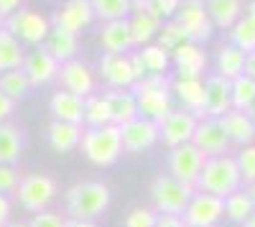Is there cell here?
Instances as JSON below:
<instances>
[{"label": "cell", "mask_w": 255, "mask_h": 227, "mask_svg": "<svg viewBox=\"0 0 255 227\" xmlns=\"http://www.w3.org/2000/svg\"><path fill=\"white\" fill-rule=\"evenodd\" d=\"M197 122H199L197 115H191L184 108H174L171 113H168L158 122L161 143H163V146H168V151L176 148V146H184V143H191L194 130H197Z\"/></svg>", "instance_id": "11"}, {"label": "cell", "mask_w": 255, "mask_h": 227, "mask_svg": "<svg viewBox=\"0 0 255 227\" xmlns=\"http://www.w3.org/2000/svg\"><path fill=\"white\" fill-rule=\"evenodd\" d=\"M220 125L230 140V146H253V140H255V125H253V120L248 113L243 110H227L222 117H220Z\"/></svg>", "instance_id": "20"}, {"label": "cell", "mask_w": 255, "mask_h": 227, "mask_svg": "<svg viewBox=\"0 0 255 227\" xmlns=\"http://www.w3.org/2000/svg\"><path fill=\"white\" fill-rule=\"evenodd\" d=\"M67 227H97L90 220H67Z\"/></svg>", "instance_id": "52"}, {"label": "cell", "mask_w": 255, "mask_h": 227, "mask_svg": "<svg viewBox=\"0 0 255 227\" xmlns=\"http://www.w3.org/2000/svg\"><path fill=\"white\" fill-rule=\"evenodd\" d=\"M204 8L212 26H220V28H232L243 18L240 0H204Z\"/></svg>", "instance_id": "27"}, {"label": "cell", "mask_w": 255, "mask_h": 227, "mask_svg": "<svg viewBox=\"0 0 255 227\" xmlns=\"http://www.w3.org/2000/svg\"><path fill=\"white\" fill-rule=\"evenodd\" d=\"M100 44H102V51L105 54H130L135 49L133 44V33H130V23L125 20H110L105 23L102 31H100Z\"/></svg>", "instance_id": "21"}, {"label": "cell", "mask_w": 255, "mask_h": 227, "mask_svg": "<svg viewBox=\"0 0 255 227\" xmlns=\"http://www.w3.org/2000/svg\"><path fill=\"white\" fill-rule=\"evenodd\" d=\"M181 0H151V13L158 20H174Z\"/></svg>", "instance_id": "44"}, {"label": "cell", "mask_w": 255, "mask_h": 227, "mask_svg": "<svg viewBox=\"0 0 255 227\" xmlns=\"http://www.w3.org/2000/svg\"><path fill=\"white\" fill-rule=\"evenodd\" d=\"M245 189H248V194H250V199H253V207H255V181H253V184H248Z\"/></svg>", "instance_id": "53"}, {"label": "cell", "mask_w": 255, "mask_h": 227, "mask_svg": "<svg viewBox=\"0 0 255 227\" xmlns=\"http://www.w3.org/2000/svg\"><path fill=\"white\" fill-rule=\"evenodd\" d=\"M79 148L90 163L95 166H113L123 156V138L118 125H102V128H84Z\"/></svg>", "instance_id": "4"}, {"label": "cell", "mask_w": 255, "mask_h": 227, "mask_svg": "<svg viewBox=\"0 0 255 227\" xmlns=\"http://www.w3.org/2000/svg\"><path fill=\"white\" fill-rule=\"evenodd\" d=\"M13 110H15V102L0 92V122H8V117L13 115Z\"/></svg>", "instance_id": "47"}, {"label": "cell", "mask_w": 255, "mask_h": 227, "mask_svg": "<svg viewBox=\"0 0 255 227\" xmlns=\"http://www.w3.org/2000/svg\"><path fill=\"white\" fill-rule=\"evenodd\" d=\"M120 138H123V151H128V153L151 151L153 146L161 143L158 122L148 120V117H135V120L128 122V125L120 128Z\"/></svg>", "instance_id": "12"}, {"label": "cell", "mask_w": 255, "mask_h": 227, "mask_svg": "<svg viewBox=\"0 0 255 227\" xmlns=\"http://www.w3.org/2000/svg\"><path fill=\"white\" fill-rule=\"evenodd\" d=\"M158 212L153 210V207H135V210H130L125 215V220H123V225L125 227H156L158 225Z\"/></svg>", "instance_id": "41"}, {"label": "cell", "mask_w": 255, "mask_h": 227, "mask_svg": "<svg viewBox=\"0 0 255 227\" xmlns=\"http://www.w3.org/2000/svg\"><path fill=\"white\" fill-rule=\"evenodd\" d=\"M204 153L194 146V143H184V146H176L168 151V158H166V166H168V176H174L176 181L181 184H189V187L197 189V181L202 176V169H204Z\"/></svg>", "instance_id": "7"}, {"label": "cell", "mask_w": 255, "mask_h": 227, "mask_svg": "<svg viewBox=\"0 0 255 227\" xmlns=\"http://www.w3.org/2000/svg\"><path fill=\"white\" fill-rule=\"evenodd\" d=\"M248 115H250V120H253V125H255V102L248 108Z\"/></svg>", "instance_id": "57"}, {"label": "cell", "mask_w": 255, "mask_h": 227, "mask_svg": "<svg viewBox=\"0 0 255 227\" xmlns=\"http://www.w3.org/2000/svg\"><path fill=\"white\" fill-rule=\"evenodd\" d=\"M253 212H255V207H253V199H250V194H248L245 187L238 189V192H232L230 197H225V217L230 222L243 225Z\"/></svg>", "instance_id": "33"}, {"label": "cell", "mask_w": 255, "mask_h": 227, "mask_svg": "<svg viewBox=\"0 0 255 227\" xmlns=\"http://www.w3.org/2000/svg\"><path fill=\"white\" fill-rule=\"evenodd\" d=\"M138 54H140V59H143L148 74H166L168 61H171V54H168L166 49H161L158 44H148V46H143Z\"/></svg>", "instance_id": "38"}, {"label": "cell", "mask_w": 255, "mask_h": 227, "mask_svg": "<svg viewBox=\"0 0 255 227\" xmlns=\"http://www.w3.org/2000/svg\"><path fill=\"white\" fill-rule=\"evenodd\" d=\"M23 59H26L23 44H20V41L8 28L0 26V74L20 69V67H23Z\"/></svg>", "instance_id": "28"}, {"label": "cell", "mask_w": 255, "mask_h": 227, "mask_svg": "<svg viewBox=\"0 0 255 227\" xmlns=\"http://www.w3.org/2000/svg\"><path fill=\"white\" fill-rule=\"evenodd\" d=\"M130 67H133V74H135V82L138 79H143L148 72H145V64H143V59H140V54L138 51H130Z\"/></svg>", "instance_id": "48"}, {"label": "cell", "mask_w": 255, "mask_h": 227, "mask_svg": "<svg viewBox=\"0 0 255 227\" xmlns=\"http://www.w3.org/2000/svg\"><path fill=\"white\" fill-rule=\"evenodd\" d=\"M23 8V0H0V18H10Z\"/></svg>", "instance_id": "46"}, {"label": "cell", "mask_w": 255, "mask_h": 227, "mask_svg": "<svg viewBox=\"0 0 255 227\" xmlns=\"http://www.w3.org/2000/svg\"><path fill=\"white\" fill-rule=\"evenodd\" d=\"M95 10H92V3L90 0H67L51 18V26L54 28H61V31H69V33H79L84 31L92 20H95Z\"/></svg>", "instance_id": "14"}, {"label": "cell", "mask_w": 255, "mask_h": 227, "mask_svg": "<svg viewBox=\"0 0 255 227\" xmlns=\"http://www.w3.org/2000/svg\"><path fill=\"white\" fill-rule=\"evenodd\" d=\"M245 77H250L255 82V51L248 54V59H245Z\"/></svg>", "instance_id": "50"}, {"label": "cell", "mask_w": 255, "mask_h": 227, "mask_svg": "<svg viewBox=\"0 0 255 227\" xmlns=\"http://www.w3.org/2000/svg\"><path fill=\"white\" fill-rule=\"evenodd\" d=\"M243 227H255V212H253V215H250V217L243 222Z\"/></svg>", "instance_id": "55"}, {"label": "cell", "mask_w": 255, "mask_h": 227, "mask_svg": "<svg viewBox=\"0 0 255 227\" xmlns=\"http://www.w3.org/2000/svg\"><path fill=\"white\" fill-rule=\"evenodd\" d=\"M0 92H3L5 97H10L13 102L23 100L31 92V82L23 74V69H13V72H3V74H0Z\"/></svg>", "instance_id": "35"}, {"label": "cell", "mask_w": 255, "mask_h": 227, "mask_svg": "<svg viewBox=\"0 0 255 227\" xmlns=\"http://www.w3.org/2000/svg\"><path fill=\"white\" fill-rule=\"evenodd\" d=\"M82 125H72V122H59L54 120L49 125V146L56 153H72L74 148H79L82 143Z\"/></svg>", "instance_id": "26"}, {"label": "cell", "mask_w": 255, "mask_h": 227, "mask_svg": "<svg viewBox=\"0 0 255 227\" xmlns=\"http://www.w3.org/2000/svg\"><path fill=\"white\" fill-rule=\"evenodd\" d=\"M133 13H151V0H133Z\"/></svg>", "instance_id": "51"}, {"label": "cell", "mask_w": 255, "mask_h": 227, "mask_svg": "<svg viewBox=\"0 0 255 227\" xmlns=\"http://www.w3.org/2000/svg\"><path fill=\"white\" fill-rule=\"evenodd\" d=\"M128 23H130V33H133V44L135 46H148L151 41L158 36L163 20H158L153 13H133L128 18Z\"/></svg>", "instance_id": "31"}, {"label": "cell", "mask_w": 255, "mask_h": 227, "mask_svg": "<svg viewBox=\"0 0 255 227\" xmlns=\"http://www.w3.org/2000/svg\"><path fill=\"white\" fill-rule=\"evenodd\" d=\"M156 227H186V225H184V220H181V217H174V215H161Z\"/></svg>", "instance_id": "49"}, {"label": "cell", "mask_w": 255, "mask_h": 227, "mask_svg": "<svg viewBox=\"0 0 255 227\" xmlns=\"http://www.w3.org/2000/svg\"><path fill=\"white\" fill-rule=\"evenodd\" d=\"M18 184H20V171L15 166H5V163H0V194H15L18 189Z\"/></svg>", "instance_id": "42"}, {"label": "cell", "mask_w": 255, "mask_h": 227, "mask_svg": "<svg viewBox=\"0 0 255 227\" xmlns=\"http://www.w3.org/2000/svg\"><path fill=\"white\" fill-rule=\"evenodd\" d=\"M26 146V135L20 133L18 125L13 122H0V163L5 166H15L23 156Z\"/></svg>", "instance_id": "25"}, {"label": "cell", "mask_w": 255, "mask_h": 227, "mask_svg": "<svg viewBox=\"0 0 255 227\" xmlns=\"http://www.w3.org/2000/svg\"><path fill=\"white\" fill-rule=\"evenodd\" d=\"M56 79L61 82V90H67V92H74L79 97L95 95V77L79 59L64 61V64L59 67V77Z\"/></svg>", "instance_id": "18"}, {"label": "cell", "mask_w": 255, "mask_h": 227, "mask_svg": "<svg viewBox=\"0 0 255 227\" xmlns=\"http://www.w3.org/2000/svg\"><path fill=\"white\" fill-rule=\"evenodd\" d=\"M5 227H28V222H20V220H18V222H13V220H10Z\"/></svg>", "instance_id": "56"}, {"label": "cell", "mask_w": 255, "mask_h": 227, "mask_svg": "<svg viewBox=\"0 0 255 227\" xmlns=\"http://www.w3.org/2000/svg\"><path fill=\"white\" fill-rule=\"evenodd\" d=\"M158 46L161 49H166L168 54H174L179 46H184L186 44V33H184V28L176 23V20H166V23L161 26V31H158Z\"/></svg>", "instance_id": "39"}, {"label": "cell", "mask_w": 255, "mask_h": 227, "mask_svg": "<svg viewBox=\"0 0 255 227\" xmlns=\"http://www.w3.org/2000/svg\"><path fill=\"white\" fill-rule=\"evenodd\" d=\"M10 212H13V199L0 194V227H5L10 222Z\"/></svg>", "instance_id": "45"}, {"label": "cell", "mask_w": 255, "mask_h": 227, "mask_svg": "<svg viewBox=\"0 0 255 227\" xmlns=\"http://www.w3.org/2000/svg\"><path fill=\"white\" fill-rule=\"evenodd\" d=\"M191 143L204 153V158L227 156V148H230V140H227V135L220 125V120H215V117H202L197 122V130H194Z\"/></svg>", "instance_id": "13"}, {"label": "cell", "mask_w": 255, "mask_h": 227, "mask_svg": "<svg viewBox=\"0 0 255 227\" xmlns=\"http://www.w3.org/2000/svg\"><path fill=\"white\" fill-rule=\"evenodd\" d=\"M100 74L108 82L110 90H130L135 85V74L130 67V54H102L100 56Z\"/></svg>", "instance_id": "16"}, {"label": "cell", "mask_w": 255, "mask_h": 227, "mask_svg": "<svg viewBox=\"0 0 255 227\" xmlns=\"http://www.w3.org/2000/svg\"><path fill=\"white\" fill-rule=\"evenodd\" d=\"M20 44H31L33 49L46 44V38L51 33V20L44 18L36 10H28V8H20L18 13H13L8 18V26H5Z\"/></svg>", "instance_id": "8"}, {"label": "cell", "mask_w": 255, "mask_h": 227, "mask_svg": "<svg viewBox=\"0 0 255 227\" xmlns=\"http://www.w3.org/2000/svg\"><path fill=\"white\" fill-rule=\"evenodd\" d=\"M28 227H67V220H64L59 212L44 210V212H36L28 220Z\"/></svg>", "instance_id": "43"}, {"label": "cell", "mask_w": 255, "mask_h": 227, "mask_svg": "<svg viewBox=\"0 0 255 227\" xmlns=\"http://www.w3.org/2000/svg\"><path fill=\"white\" fill-rule=\"evenodd\" d=\"M56 181L49 174H26L20 176V184L15 189V199L26 212L36 215L49 210V204L56 199Z\"/></svg>", "instance_id": "6"}, {"label": "cell", "mask_w": 255, "mask_h": 227, "mask_svg": "<svg viewBox=\"0 0 255 227\" xmlns=\"http://www.w3.org/2000/svg\"><path fill=\"white\" fill-rule=\"evenodd\" d=\"M230 44L238 46L243 54H253L255 51V20L243 15L235 26L230 28Z\"/></svg>", "instance_id": "36"}, {"label": "cell", "mask_w": 255, "mask_h": 227, "mask_svg": "<svg viewBox=\"0 0 255 227\" xmlns=\"http://www.w3.org/2000/svg\"><path fill=\"white\" fill-rule=\"evenodd\" d=\"M230 95H232V110H243L248 113V108L255 102V82L250 77H238L230 82Z\"/></svg>", "instance_id": "37"}, {"label": "cell", "mask_w": 255, "mask_h": 227, "mask_svg": "<svg viewBox=\"0 0 255 227\" xmlns=\"http://www.w3.org/2000/svg\"><path fill=\"white\" fill-rule=\"evenodd\" d=\"M113 202V192L105 181H77L64 194V207L69 220H90L95 222L108 212Z\"/></svg>", "instance_id": "1"}, {"label": "cell", "mask_w": 255, "mask_h": 227, "mask_svg": "<svg viewBox=\"0 0 255 227\" xmlns=\"http://www.w3.org/2000/svg\"><path fill=\"white\" fill-rule=\"evenodd\" d=\"M222 217H225V199L212 197L207 192H194V197L181 215L186 227H217Z\"/></svg>", "instance_id": "10"}, {"label": "cell", "mask_w": 255, "mask_h": 227, "mask_svg": "<svg viewBox=\"0 0 255 227\" xmlns=\"http://www.w3.org/2000/svg\"><path fill=\"white\" fill-rule=\"evenodd\" d=\"M49 110L54 120L59 122H72V125H84V97L67 92V90H56L49 100Z\"/></svg>", "instance_id": "19"}, {"label": "cell", "mask_w": 255, "mask_h": 227, "mask_svg": "<svg viewBox=\"0 0 255 227\" xmlns=\"http://www.w3.org/2000/svg\"><path fill=\"white\" fill-rule=\"evenodd\" d=\"M227 110H232L230 79H225L220 74H209L204 79V117L220 120Z\"/></svg>", "instance_id": "17"}, {"label": "cell", "mask_w": 255, "mask_h": 227, "mask_svg": "<svg viewBox=\"0 0 255 227\" xmlns=\"http://www.w3.org/2000/svg\"><path fill=\"white\" fill-rule=\"evenodd\" d=\"M238 189H243V179L238 171L235 156H217L204 161L202 176L197 181V192H207L212 197L225 199Z\"/></svg>", "instance_id": "3"}, {"label": "cell", "mask_w": 255, "mask_h": 227, "mask_svg": "<svg viewBox=\"0 0 255 227\" xmlns=\"http://www.w3.org/2000/svg\"><path fill=\"white\" fill-rule=\"evenodd\" d=\"M194 187L189 184H181L176 181L174 176L168 174H158L151 184V207L158 212V215H174V217H181L186 204L194 197Z\"/></svg>", "instance_id": "5"}, {"label": "cell", "mask_w": 255, "mask_h": 227, "mask_svg": "<svg viewBox=\"0 0 255 227\" xmlns=\"http://www.w3.org/2000/svg\"><path fill=\"white\" fill-rule=\"evenodd\" d=\"M44 49L59 61V64H64V61H72V59L77 56L79 44H77V36H74V33L51 26V33H49V38H46Z\"/></svg>", "instance_id": "29"}, {"label": "cell", "mask_w": 255, "mask_h": 227, "mask_svg": "<svg viewBox=\"0 0 255 227\" xmlns=\"http://www.w3.org/2000/svg\"><path fill=\"white\" fill-rule=\"evenodd\" d=\"M171 92L181 102V108L197 115L199 120L204 117V79H184L176 77L171 82Z\"/></svg>", "instance_id": "22"}, {"label": "cell", "mask_w": 255, "mask_h": 227, "mask_svg": "<svg viewBox=\"0 0 255 227\" xmlns=\"http://www.w3.org/2000/svg\"><path fill=\"white\" fill-rule=\"evenodd\" d=\"M92 10L97 18H102L105 23L110 20H125L133 13V0H90Z\"/></svg>", "instance_id": "34"}, {"label": "cell", "mask_w": 255, "mask_h": 227, "mask_svg": "<svg viewBox=\"0 0 255 227\" xmlns=\"http://www.w3.org/2000/svg\"><path fill=\"white\" fill-rule=\"evenodd\" d=\"M59 61L44 49V46H36L33 51H28L26 54V59H23V74L28 77V82H31V87H44V85H49V82H54L56 77H59Z\"/></svg>", "instance_id": "15"}, {"label": "cell", "mask_w": 255, "mask_h": 227, "mask_svg": "<svg viewBox=\"0 0 255 227\" xmlns=\"http://www.w3.org/2000/svg\"><path fill=\"white\" fill-rule=\"evenodd\" d=\"M235 163H238V171H240V179H243L245 187H248V184H253L255 181V143L238 151Z\"/></svg>", "instance_id": "40"}, {"label": "cell", "mask_w": 255, "mask_h": 227, "mask_svg": "<svg viewBox=\"0 0 255 227\" xmlns=\"http://www.w3.org/2000/svg\"><path fill=\"white\" fill-rule=\"evenodd\" d=\"M171 56H174V64H176L179 77H184V79H202V72L207 67V54L202 51L199 44L186 41V44L179 46Z\"/></svg>", "instance_id": "23"}, {"label": "cell", "mask_w": 255, "mask_h": 227, "mask_svg": "<svg viewBox=\"0 0 255 227\" xmlns=\"http://www.w3.org/2000/svg\"><path fill=\"white\" fill-rule=\"evenodd\" d=\"M130 92L138 100V117H148L153 122H161L174 110V92L171 79L166 74H145L130 87Z\"/></svg>", "instance_id": "2"}, {"label": "cell", "mask_w": 255, "mask_h": 227, "mask_svg": "<svg viewBox=\"0 0 255 227\" xmlns=\"http://www.w3.org/2000/svg\"><path fill=\"white\" fill-rule=\"evenodd\" d=\"M105 100L110 105V122L118 128L128 125L130 120L138 117V100L130 90H108Z\"/></svg>", "instance_id": "24"}, {"label": "cell", "mask_w": 255, "mask_h": 227, "mask_svg": "<svg viewBox=\"0 0 255 227\" xmlns=\"http://www.w3.org/2000/svg\"><path fill=\"white\" fill-rule=\"evenodd\" d=\"M113 125L110 122V105L105 95H90L84 97V128H102Z\"/></svg>", "instance_id": "32"}, {"label": "cell", "mask_w": 255, "mask_h": 227, "mask_svg": "<svg viewBox=\"0 0 255 227\" xmlns=\"http://www.w3.org/2000/svg\"><path fill=\"white\" fill-rule=\"evenodd\" d=\"M245 59H248V54H243L238 46H232V44L220 46V51H217V74L230 79V82L243 77L245 74Z\"/></svg>", "instance_id": "30"}, {"label": "cell", "mask_w": 255, "mask_h": 227, "mask_svg": "<svg viewBox=\"0 0 255 227\" xmlns=\"http://www.w3.org/2000/svg\"><path fill=\"white\" fill-rule=\"evenodd\" d=\"M174 20L184 28L186 38L191 44H204V41L212 36V20L207 15L204 0H181V5L174 15Z\"/></svg>", "instance_id": "9"}, {"label": "cell", "mask_w": 255, "mask_h": 227, "mask_svg": "<svg viewBox=\"0 0 255 227\" xmlns=\"http://www.w3.org/2000/svg\"><path fill=\"white\" fill-rule=\"evenodd\" d=\"M245 15L255 20V0H253V3H248V13H245Z\"/></svg>", "instance_id": "54"}]
</instances>
